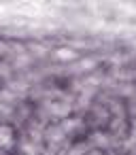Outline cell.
<instances>
[{"label": "cell", "instance_id": "6da1fadb", "mask_svg": "<svg viewBox=\"0 0 136 155\" xmlns=\"http://www.w3.org/2000/svg\"><path fill=\"white\" fill-rule=\"evenodd\" d=\"M9 142H11V130L0 127V144H9Z\"/></svg>", "mask_w": 136, "mask_h": 155}, {"label": "cell", "instance_id": "7a4b0ae2", "mask_svg": "<svg viewBox=\"0 0 136 155\" xmlns=\"http://www.w3.org/2000/svg\"><path fill=\"white\" fill-rule=\"evenodd\" d=\"M58 55H60V58H72L75 53H72L70 49H60V53H58Z\"/></svg>", "mask_w": 136, "mask_h": 155}]
</instances>
